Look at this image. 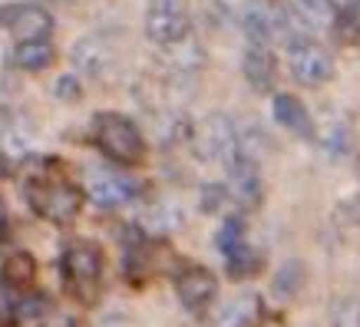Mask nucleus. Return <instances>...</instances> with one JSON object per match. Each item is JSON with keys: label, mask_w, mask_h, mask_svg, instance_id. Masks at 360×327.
<instances>
[{"label": "nucleus", "mask_w": 360, "mask_h": 327, "mask_svg": "<svg viewBox=\"0 0 360 327\" xmlns=\"http://www.w3.org/2000/svg\"><path fill=\"white\" fill-rule=\"evenodd\" d=\"M0 70H4V50H0Z\"/></svg>", "instance_id": "obj_29"}, {"label": "nucleus", "mask_w": 360, "mask_h": 327, "mask_svg": "<svg viewBox=\"0 0 360 327\" xmlns=\"http://www.w3.org/2000/svg\"><path fill=\"white\" fill-rule=\"evenodd\" d=\"M40 327H79V324L73 314H63V311H53V307H50V311L40 317Z\"/></svg>", "instance_id": "obj_24"}, {"label": "nucleus", "mask_w": 360, "mask_h": 327, "mask_svg": "<svg viewBox=\"0 0 360 327\" xmlns=\"http://www.w3.org/2000/svg\"><path fill=\"white\" fill-rule=\"evenodd\" d=\"M288 13L295 17V23L301 30L317 33V30H324V27H330V13L334 11H330L328 0H291Z\"/></svg>", "instance_id": "obj_14"}, {"label": "nucleus", "mask_w": 360, "mask_h": 327, "mask_svg": "<svg viewBox=\"0 0 360 327\" xmlns=\"http://www.w3.org/2000/svg\"><path fill=\"white\" fill-rule=\"evenodd\" d=\"M93 142L116 165H139L146 159V139L139 126L122 113H99L93 120Z\"/></svg>", "instance_id": "obj_2"}, {"label": "nucleus", "mask_w": 360, "mask_h": 327, "mask_svg": "<svg viewBox=\"0 0 360 327\" xmlns=\"http://www.w3.org/2000/svg\"><path fill=\"white\" fill-rule=\"evenodd\" d=\"M4 17H7V7H0V27H4Z\"/></svg>", "instance_id": "obj_28"}, {"label": "nucleus", "mask_w": 360, "mask_h": 327, "mask_svg": "<svg viewBox=\"0 0 360 327\" xmlns=\"http://www.w3.org/2000/svg\"><path fill=\"white\" fill-rule=\"evenodd\" d=\"M103 268H106V258H103V245L99 241L73 238L63 248V258H60L63 284L79 304H96L99 284H103Z\"/></svg>", "instance_id": "obj_1"}, {"label": "nucleus", "mask_w": 360, "mask_h": 327, "mask_svg": "<svg viewBox=\"0 0 360 327\" xmlns=\"http://www.w3.org/2000/svg\"><path fill=\"white\" fill-rule=\"evenodd\" d=\"M215 245H219L221 255H231L235 248H241V245H245V222H241L238 215L225 218L219 235H215Z\"/></svg>", "instance_id": "obj_19"}, {"label": "nucleus", "mask_w": 360, "mask_h": 327, "mask_svg": "<svg viewBox=\"0 0 360 327\" xmlns=\"http://www.w3.org/2000/svg\"><path fill=\"white\" fill-rule=\"evenodd\" d=\"M4 278L13 284V288H27V284L37 278V262H33L30 251H17L4 262Z\"/></svg>", "instance_id": "obj_18"}, {"label": "nucleus", "mask_w": 360, "mask_h": 327, "mask_svg": "<svg viewBox=\"0 0 360 327\" xmlns=\"http://www.w3.org/2000/svg\"><path fill=\"white\" fill-rule=\"evenodd\" d=\"M241 73L248 79V86L255 93H268L274 86V79H278V60L268 46L262 44H251L245 50V60H241Z\"/></svg>", "instance_id": "obj_11"}, {"label": "nucleus", "mask_w": 360, "mask_h": 327, "mask_svg": "<svg viewBox=\"0 0 360 327\" xmlns=\"http://www.w3.org/2000/svg\"><path fill=\"white\" fill-rule=\"evenodd\" d=\"M116 60V50L110 46L106 37H83L73 44V63L86 73V77H106V70Z\"/></svg>", "instance_id": "obj_13"}, {"label": "nucleus", "mask_w": 360, "mask_h": 327, "mask_svg": "<svg viewBox=\"0 0 360 327\" xmlns=\"http://www.w3.org/2000/svg\"><path fill=\"white\" fill-rule=\"evenodd\" d=\"M4 27L11 30V37L17 44L50 40V33H53V17H50V11H44L40 4H13V7H7Z\"/></svg>", "instance_id": "obj_8"}, {"label": "nucleus", "mask_w": 360, "mask_h": 327, "mask_svg": "<svg viewBox=\"0 0 360 327\" xmlns=\"http://www.w3.org/2000/svg\"><path fill=\"white\" fill-rule=\"evenodd\" d=\"M271 113H274V122H278L281 129H288L291 136H297V139H314V120H311L307 106L297 96L278 93V96L271 99Z\"/></svg>", "instance_id": "obj_10"}, {"label": "nucleus", "mask_w": 360, "mask_h": 327, "mask_svg": "<svg viewBox=\"0 0 360 327\" xmlns=\"http://www.w3.org/2000/svg\"><path fill=\"white\" fill-rule=\"evenodd\" d=\"M225 264H229V274L231 278H251V274H258L262 271V251L258 248H251L248 241L241 245V248H235L231 255H225Z\"/></svg>", "instance_id": "obj_16"}, {"label": "nucleus", "mask_w": 360, "mask_h": 327, "mask_svg": "<svg viewBox=\"0 0 360 327\" xmlns=\"http://www.w3.org/2000/svg\"><path fill=\"white\" fill-rule=\"evenodd\" d=\"M192 17L186 0H149L146 11V37L155 46H175L188 37Z\"/></svg>", "instance_id": "obj_5"}, {"label": "nucleus", "mask_w": 360, "mask_h": 327, "mask_svg": "<svg viewBox=\"0 0 360 327\" xmlns=\"http://www.w3.org/2000/svg\"><path fill=\"white\" fill-rule=\"evenodd\" d=\"M142 192V186L129 175H116V172H99L93 175V182H89V198H93V205L103 208V212H112V208H122L136 202Z\"/></svg>", "instance_id": "obj_9"}, {"label": "nucleus", "mask_w": 360, "mask_h": 327, "mask_svg": "<svg viewBox=\"0 0 360 327\" xmlns=\"http://www.w3.org/2000/svg\"><path fill=\"white\" fill-rule=\"evenodd\" d=\"M288 70H291L295 83H301L307 89H317L334 77V60H330V53L317 40L295 37V40H288Z\"/></svg>", "instance_id": "obj_4"}, {"label": "nucleus", "mask_w": 360, "mask_h": 327, "mask_svg": "<svg viewBox=\"0 0 360 327\" xmlns=\"http://www.w3.org/2000/svg\"><path fill=\"white\" fill-rule=\"evenodd\" d=\"M11 172H13V165H11V159H7V155L0 153V182H4V179H11Z\"/></svg>", "instance_id": "obj_26"}, {"label": "nucleus", "mask_w": 360, "mask_h": 327, "mask_svg": "<svg viewBox=\"0 0 360 327\" xmlns=\"http://www.w3.org/2000/svg\"><path fill=\"white\" fill-rule=\"evenodd\" d=\"M53 93L60 103H79V99H83V83H79V77H73V73H63V77H56Z\"/></svg>", "instance_id": "obj_21"}, {"label": "nucleus", "mask_w": 360, "mask_h": 327, "mask_svg": "<svg viewBox=\"0 0 360 327\" xmlns=\"http://www.w3.org/2000/svg\"><path fill=\"white\" fill-rule=\"evenodd\" d=\"M17 314H20V301L13 295V284L0 271V324H11Z\"/></svg>", "instance_id": "obj_20"}, {"label": "nucleus", "mask_w": 360, "mask_h": 327, "mask_svg": "<svg viewBox=\"0 0 360 327\" xmlns=\"http://www.w3.org/2000/svg\"><path fill=\"white\" fill-rule=\"evenodd\" d=\"M225 198V188L221 186H205L202 188V212H215Z\"/></svg>", "instance_id": "obj_25"}, {"label": "nucleus", "mask_w": 360, "mask_h": 327, "mask_svg": "<svg viewBox=\"0 0 360 327\" xmlns=\"http://www.w3.org/2000/svg\"><path fill=\"white\" fill-rule=\"evenodd\" d=\"M241 27H245L251 44L268 46V40H271V33H274V17L264 7H248L245 17H241Z\"/></svg>", "instance_id": "obj_17"}, {"label": "nucleus", "mask_w": 360, "mask_h": 327, "mask_svg": "<svg viewBox=\"0 0 360 327\" xmlns=\"http://www.w3.org/2000/svg\"><path fill=\"white\" fill-rule=\"evenodd\" d=\"M27 202L40 218L53 225H73L83 208V188L66 182V179H46L37 175L27 182Z\"/></svg>", "instance_id": "obj_3"}, {"label": "nucleus", "mask_w": 360, "mask_h": 327, "mask_svg": "<svg viewBox=\"0 0 360 327\" xmlns=\"http://www.w3.org/2000/svg\"><path fill=\"white\" fill-rule=\"evenodd\" d=\"M334 327H360V304L357 301H344L340 311L334 314Z\"/></svg>", "instance_id": "obj_23"}, {"label": "nucleus", "mask_w": 360, "mask_h": 327, "mask_svg": "<svg viewBox=\"0 0 360 327\" xmlns=\"http://www.w3.org/2000/svg\"><path fill=\"white\" fill-rule=\"evenodd\" d=\"M229 175H231V192L238 202L245 205H258L262 202V169L251 155L238 153L229 162Z\"/></svg>", "instance_id": "obj_12"}, {"label": "nucleus", "mask_w": 360, "mask_h": 327, "mask_svg": "<svg viewBox=\"0 0 360 327\" xmlns=\"http://www.w3.org/2000/svg\"><path fill=\"white\" fill-rule=\"evenodd\" d=\"M175 295L186 311H205L219 295V278L205 264H186L175 274Z\"/></svg>", "instance_id": "obj_7"}, {"label": "nucleus", "mask_w": 360, "mask_h": 327, "mask_svg": "<svg viewBox=\"0 0 360 327\" xmlns=\"http://www.w3.org/2000/svg\"><path fill=\"white\" fill-rule=\"evenodd\" d=\"M53 44L50 40H30V44H17V50H13V63L20 66V70H27V73H40V70H46V66L53 63Z\"/></svg>", "instance_id": "obj_15"}, {"label": "nucleus", "mask_w": 360, "mask_h": 327, "mask_svg": "<svg viewBox=\"0 0 360 327\" xmlns=\"http://www.w3.org/2000/svg\"><path fill=\"white\" fill-rule=\"evenodd\" d=\"M338 23H357L360 20V0H328Z\"/></svg>", "instance_id": "obj_22"}, {"label": "nucleus", "mask_w": 360, "mask_h": 327, "mask_svg": "<svg viewBox=\"0 0 360 327\" xmlns=\"http://www.w3.org/2000/svg\"><path fill=\"white\" fill-rule=\"evenodd\" d=\"M195 146L205 159H215V162H225V165L241 153L238 129H235V122H231L225 113H212V116H205V122L198 126Z\"/></svg>", "instance_id": "obj_6"}, {"label": "nucleus", "mask_w": 360, "mask_h": 327, "mask_svg": "<svg viewBox=\"0 0 360 327\" xmlns=\"http://www.w3.org/2000/svg\"><path fill=\"white\" fill-rule=\"evenodd\" d=\"M4 222H7V208H4V202H0V229H4Z\"/></svg>", "instance_id": "obj_27"}]
</instances>
